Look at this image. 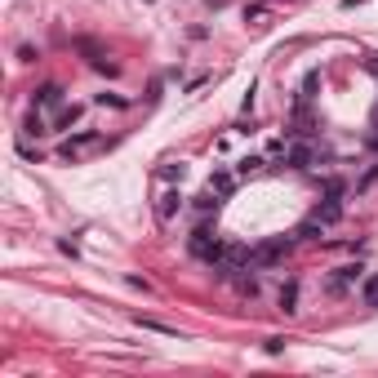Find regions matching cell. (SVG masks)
Listing matches in <instances>:
<instances>
[{
  "mask_svg": "<svg viewBox=\"0 0 378 378\" xmlns=\"http://www.w3.org/2000/svg\"><path fill=\"white\" fill-rule=\"evenodd\" d=\"M147 5H151V0H147Z\"/></svg>",
  "mask_w": 378,
  "mask_h": 378,
  "instance_id": "cell-21",
  "label": "cell"
},
{
  "mask_svg": "<svg viewBox=\"0 0 378 378\" xmlns=\"http://www.w3.org/2000/svg\"><path fill=\"white\" fill-rule=\"evenodd\" d=\"M236 289H241L245 298H254V294H258V280H254V276H241V280H236Z\"/></svg>",
  "mask_w": 378,
  "mask_h": 378,
  "instance_id": "cell-15",
  "label": "cell"
},
{
  "mask_svg": "<svg viewBox=\"0 0 378 378\" xmlns=\"http://www.w3.org/2000/svg\"><path fill=\"white\" fill-rule=\"evenodd\" d=\"M316 89H320V71H307V80H302V98H311Z\"/></svg>",
  "mask_w": 378,
  "mask_h": 378,
  "instance_id": "cell-16",
  "label": "cell"
},
{
  "mask_svg": "<svg viewBox=\"0 0 378 378\" xmlns=\"http://www.w3.org/2000/svg\"><path fill=\"white\" fill-rule=\"evenodd\" d=\"M138 320V325H143V329H156V334H174V329H169V325H160V320H151V316H134Z\"/></svg>",
  "mask_w": 378,
  "mask_h": 378,
  "instance_id": "cell-17",
  "label": "cell"
},
{
  "mask_svg": "<svg viewBox=\"0 0 378 378\" xmlns=\"http://www.w3.org/2000/svg\"><path fill=\"white\" fill-rule=\"evenodd\" d=\"M280 311H298V280L280 285Z\"/></svg>",
  "mask_w": 378,
  "mask_h": 378,
  "instance_id": "cell-8",
  "label": "cell"
},
{
  "mask_svg": "<svg viewBox=\"0 0 378 378\" xmlns=\"http://www.w3.org/2000/svg\"><path fill=\"white\" fill-rule=\"evenodd\" d=\"M210 192H214V196H232V192H236V174H232V169H214Z\"/></svg>",
  "mask_w": 378,
  "mask_h": 378,
  "instance_id": "cell-6",
  "label": "cell"
},
{
  "mask_svg": "<svg viewBox=\"0 0 378 378\" xmlns=\"http://www.w3.org/2000/svg\"><path fill=\"white\" fill-rule=\"evenodd\" d=\"M263 18H267V9H263V5H249V9H245V23H263Z\"/></svg>",
  "mask_w": 378,
  "mask_h": 378,
  "instance_id": "cell-19",
  "label": "cell"
},
{
  "mask_svg": "<svg viewBox=\"0 0 378 378\" xmlns=\"http://www.w3.org/2000/svg\"><path fill=\"white\" fill-rule=\"evenodd\" d=\"M76 120H80V107L71 102V107H63V111H58V120H54V129H71Z\"/></svg>",
  "mask_w": 378,
  "mask_h": 378,
  "instance_id": "cell-9",
  "label": "cell"
},
{
  "mask_svg": "<svg viewBox=\"0 0 378 378\" xmlns=\"http://www.w3.org/2000/svg\"><path fill=\"white\" fill-rule=\"evenodd\" d=\"M98 143H102V138L93 134V129H85V134H71L67 143L58 147V156H63V160H76V156H85V151H93Z\"/></svg>",
  "mask_w": 378,
  "mask_h": 378,
  "instance_id": "cell-2",
  "label": "cell"
},
{
  "mask_svg": "<svg viewBox=\"0 0 378 378\" xmlns=\"http://www.w3.org/2000/svg\"><path fill=\"white\" fill-rule=\"evenodd\" d=\"M258 169H263V156H245V160H236V174H241V178L258 174Z\"/></svg>",
  "mask_w": 378,
  "mask_h": 378,
  "instance_id": "cell-10",
  "label": "cell"
},
{
  "mask_svg": "<svg viewBox=\"0 0 378 378\" xmlns=\"http://www.w3.org/2000/svg\"><path fill=\"white\" fill-rule=\"evenodd\" d=\"M343 5H347V9H356V5H365V0H343Z\"/></svg>",
  "mask_w": 378,
  "mask_h": 378,
  "instance_id": "cell-20",
  "label": "cell"
},
{
  "mask_svg": "<svg viewBox=\"0 0 378 378\" xmlns=\"http://www.w3.org/2000/svg\"><path fill=\"white\" fill-rule=\"evenodd\" d=\"M183 174H187L183 160H178V165H165V169H160V178H169V183H183Z\"/></svg>",
  "mask_w": 378,
  "mask_h": 378,
  "instance_id": "cell-12",
  "label": "cell"
},
{
  "mask_svg": "<svg viewBox=\"0 0 378 378\" xmlns=\"http://www.w3.org/2000/svg\"><path fill=\"white\" fill-rule=\"evenodd\" d=\"M27 134H45V120H41V111H32V116H27Z\"/></svg>",
  "mask_w": 378,
  "mask_h": 378,
  "instance_id": "cell-18",
  "label": "cell"
},
{
  "mask_svg": "<svg viewBox=\"0 0 378 378\" xmlns=\"http://www.w3.org/2000/svg\"><path fill=\"white\" fill-rule=\"evenodd\" d=\"M320 232H325V223H320V219H316V223H302V227H298V236H302V241H320Z\"/></svg>",
  "mask_w": 378,
  "mask_h": 378,
  "instance_id": "cell-11",
  "label": "cell"
},
{
  "mask_svg": "<svg viewBox=\"0 0 378 378\" xmlns=\"http://www.w3.org/2000/svg\"><path fill=\"white\" fill-rule=\"evenodd\" d=\"M361 271H365L361 263H347V267H338V276L329 280V294H347V285H352V280L361 276Z\"/></svg>",
  "mask_w": 378,
  "mask_h": 378,
  "instance_id": "cell-4",
  "label": "cell"
},
{
  "mask_svg": "<svg viewBox=\"0 0 378 378\" xmlns=\"http://www.w3.org/2000/svg\"><path fill=\"white\" fill-rule=\"evenodd\" d=\"M192 254H196V258H205V263H223L227 258L223 241L210 232V227H196V232H192Z\"/></svg>",
  "mask_w": 378,
  "mask_h": 378,
  "instance_id": "cell-1",
  "label": "cell"
},
{
  "mask_svg": "<svg viewBox=\"0 0 378 378\" xmlns=\"http://www.w3.org/2000/svg\"><path fill=\"white\" fill-rule=\"evenodd\" d=\"M178 210H183V192H178V187H165V192L156 196V219L160 223H174Z\"/></svg>",
  "mask_w": 378,
  "mask_h": 378,
  "instance_id": "cell-3",
  "label": "cell"
},
{
  "mask_svg": "<svg viewBox=\"0 0 378 378\" xmlns=\"http://www.w3.org/2000/svg\"><path fill=\"white\" fill-rule=\"evenodd\" d=\"M98 107H129V98H120V93H98Z\"/></svg>",
  "mask_w": 378,
  "mask_h": 378,
  "instance_id": "cell-14",
  "label": "cell"
},
{
  "mask_svg": "<svg viewBox=\"0 0 378 378\" xmlns=\"http://www.w3.org/2000/svg\"><path fill=\"white\" fill-rule=\"evenodd\" d=\"M32 102H36V107H58V102H63V85H41V89H36L32 93Z\"/></svg>",
  "mask_w": 378,
  "mask_h": 378,
  "instance_id": "cell-5",
  "label": "cell"
},
{
  "mask_svg": "<svg viewBox=\"0 0 378 378\" xmlns=\"http://www.w3.org/2000/svg\"><path fill=\"white\" fill-rule=\"evenodd\" d=\"M365 302L378 307V271H374V276H365Z\"/></svg>",
  "mask_w": 378,
  "mask_h": 378,
  "instance_id": "cell-13",
  "label": "cell"
},
{
  "mask_svg": "<svg viewBox=\"0 0 378 378\" xmlns=\"http://www.w3.org/2000/svg\"><path fill=\"white\" fill-rule=\"evenodd\" d=\"M285 160H289V169H311V160H316V156H311L307 143H294V147L285 151Z\"/></svg>",
  "mask_w": 378,
  "mask_h": 378,
  "instance_id": "cell-7",
  "label": "cell"
}]
</instances>
